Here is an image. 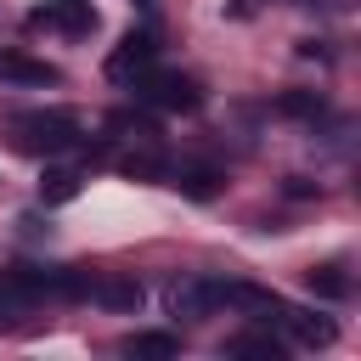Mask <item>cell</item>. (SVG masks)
Masks as SVG:
<instances>
[{
    "instance_id": "14",
    "label": "cell",
    "mask_w": 361,
    "mask_h": 361,
    "mask_svg": "<svg viewBox=\"0 0 361 361\" xmlns=\"http://www.w3.org/2000/svg\"><path fill=\"white\" fill-rule=\"evenodd\" d=\"M135 6H141V11H152V6H158V0H135Z\"/></svg>"
},
{
    "instance_id": "1",
    "label": "cell",
    "mask_w": 361,
    "mask_h": 361,
    "mask_svg": "<svg viewBox=\"0 0 361 361\" xmlns=\"http://www.w3.org/2000/svg\"><path fill=\"white\" fill-rule=\"evenodd\" d=\"M11 130H17V141L28 152H62V147L79 141V118L73 113H56V107L51 113H17Z\"/></svg>"
},
{
    "instance_id": "7",
    "label": "cell",
    "mask_w": 361,
    "mask_h": 361,
    "mask_svg": "<svg viewBox=\"0 0 361 361\" xmlns=\"http://www.w3.org/2000/svg\"><path fill=\"white\" fill-rule=\"evenodd\" d=\"M0 73L6 79H23V85H56V68L51 62H28L17 51H0Z\"/></svg>"
},
{
    "instance_id": "13",
    "label": "cell",
    "mask_w": 361,
    "mask_h": 361,
    "mask_svg": "<svg viewBox=\"0 0 361 361\" xmlns=\"http://www.w3.org/2000/svg\"><path fill=\"white\" fill-rule=\"evenodd\" d=\"M276 107H282V113H316L322 102H316V96H282Z\"/></svg>"
},
{
    "instance_id": "12",
    "label": "cell",
    "mask_w": 361,
    "mask_h": 361,
    "mask_svg": "<svg viewBox=\"0 0 361 361\" xmlns=\"http://www.w3.org/2000/svg\"><path fill=\"white\" fill-rule=\"evenodd\" d=\"M175 186H186L192 197H209V192H214V175H209V169H180Z\"/></svg>"
},
{
    "instance_id": "2",
    "label": "cell",
    "mask_w": 361,
    "mask_h": 361,
    "mask_svg": "<svg viewBox=\"0 0 361 361\" xmlns=\"http://www.w3.org/2000/svg\"><path fill=\"white\" fill-rule=\"evenodd\" d=\"M135 96L152 102V107H164V113H192V107L203 102V90H197L186 73H147V79L135 85Z\"/></svg>"
},
{
    "instance_id": "9",
    "label": "cell",
    "mask_w": 361,
    "mask_h": 361,
    "mask_svg": "<svg viewBox=\"0 0 361 361\" xmlns=\"http://www.w3.org/2000/svg\"><path fill=\"white\" fill-rule=\"evenodd\" d=\"M305 288L322 293V299H344V293H350V282H344L338 265H316V271H305Z\"/></svg>"
},
{
    "instance_id": "3",
    "label": "cell",
    "mask_w": 361,
    "mask_h": 361,
    "mask_svg": "<svg viewBox=\"0 0 361 361\" xmlns=\"http://www.w3.org/2000/svg\"><path fill=\"white\" fill-rule=\"evenodd\" d=\"M152 56H158V39H152L147 28H130V34L118 39V51L107 56V79H130V73H147V68H152Z\"/></svg>"
},
{
    "instance_id": "4",
    "label": "cell",
    "mask_w": 361,
    "mask_h": 361,
    "mask_svg": "<svg viewBox=\"0 0 361 361\" xmlns=\"http://www.w3.org/2000/svg\"><path fill=\"white\" fill-rule=\"evenodd\" d=\"M85 299H96V305H107V310H135V305H141V282H135V276H90Z\"/></svg>"
},
{
    "instance_id": "6",
    "label": "cell",
    "mask_w": 361,
    "mask_h": 361,
    "mask_svg": "<svg viewBox=\"0 0 361 361\" xmlns=\"http://www.w3.org/2000/svg\"><path fill=\"white\" fill-rule=\"evenodd\" d=\"M169 310L175 316H209L214 310V288L209 282H175L169 288Z\"/></svg>"
},
{
    "instance_id": "5",
    "label": "cell",
    "mask_w": 361,
    "mask_h": 361,
    "mask_svg": "<svg viewBox=\"0 0 361 361\" xmlns=\"http://www.w3.org/2000/svg\"><path fill=\"white\" fill-rule=\"evenodd\" d=\"M276 322L305 344V350H316V344H333V322H322V316H305V310H293V305H276Z\"/></svg>"
},
{
    "instance_id": "10",
    "label": "cell",
    "mask_w": 361,
    "mask_h": 361,
    "mask_svg": "<svg viewBox=\"0 0 361 361\" xmlns=\"http://www.w3.org/2000/svg\"><path fill=\"white\" fill-rule=\"evenodd\" d=\"M73 192H79V169H45V180H39L45 203H68Z\"/></svg>"
},
{
    "instance_id": "11",
    "label": "cell",
    "mask_w": 361,
    "mask_h": 361,
    "mask_svg": "<svg viewBox=\"0 0 361 361\" xmlns=\"http://www.w3.org/2000/svg\"><path fill=\"white\" fill-rule=\"evenodd\" d=\"M276 350H282V344H276V338H259V333H243V338L226 344V355H271V361H276Z\"/></svg>"
},
{
    "instance_id": "8",
    "label": "cell",
    "mask_w": 361,
    "mask_h": 361,
    "mask_svg": "<svg viewBox=\"0 0 361 361\" xmlns=\"http://www.w3.org/2000/svg\"><path fill=\"white\" fill-rule=\"evenodd\" d=\"M124 355H152V361H169V355H180V338H175V333H135V338L124 344Z\"/></svg>"
}]
</instances>
